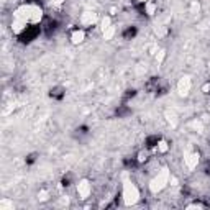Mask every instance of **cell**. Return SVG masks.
Returning a JSON list of instances; mask_svg holds the SVG:
<instances>
[{"instance_id":"6da1fadb","label":"cell","mask_w":210,"mask_h":210,"mask_svg":"<svg viewBox=\"0 0 210 210\" xmlns=\"http://www.w3.org/2000/svg\"><path fill=\"white\" fill-rule=\"evenodd\" d=\"M135 35H136V28L133 26V28H128V30H126L125 33H123V38H126V40H130V38H133Z\"/></svg>"},{"instance_id":"7a4b0ae2","label":"cell","mask_w":210,"mask_h":210,"mask_svg":"<svg viewBox=\"0 0 210 210\" xmlns=\"http://www.w3.org/2000/svg\"><path fill=\"white\" fill-rule=\"evenodd\" d=\"M158 141H159V138H158V136H153V138H150V140H148V146L153 148V146H154V143H158Z\"/></svg>"},{"instance_id":"3957f363","label":"cell","mask_w":210,"mask_h":210,"mask_svg":"<svg viewBox=\"0 0 210 210\" xmlns=\"http://www.w3.org/2000/svg\"><path fill=\"white\" fill-rule=\"evenodd\" d=\"M35 158H36V154H31V156H28V164H31L33 161H35Z\"/></svg>"}]
</instances>
